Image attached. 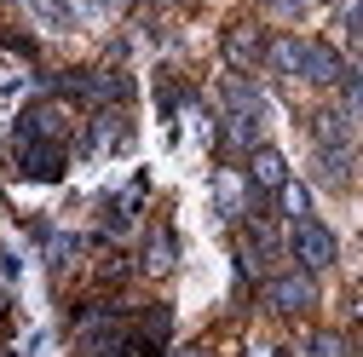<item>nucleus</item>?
Wrapping results in <instances>:
<instances>
[{
    "mask_svg": "<svg viewBox=\"0 0 363 357\" xmlns=\"http://www.w3.org/2000/svg\"><path fill=\"white\" fill-rule=\"evenodd\" d=\"M265 305L277 311V317H300V311H311V305H317L311 271H277V277L265 283Z\"/></svg>",
    "mask_w": 363,
    "mask_h": 357,
    "instance_id": "f257e3e1",
    "label": "nucleus"
},
{
    "mask_svg": "<svg viewBox=\"0 0 363 357\" xmlns=\"http://www.w3.org/2000/svg\"><path fill=\"white\" fill-rule=\"evenodd\" d=\"M289 242H294V259L306 265V271H329V265L340 259V242H335V231H329V225H317V219H300Z\"/></svg>",
    "mask_w": 363,
    "mask_h": 357,
    "instance_id": "f03ea898",
    "label": "nucleus"
},
{
    "mask_svg": "<svg viewBox=\"0 0 363 357\" xmlns=\"http://www.w3.org/2000/svg\"><path fill=\"white\" fill-rule=\"evenodd\" d=\"M300 81H311V86H340V75H346V64H340V52L329 47V40H306L300 47V69H294Z\"/></svg>",
    "mask_w": 363,
    "mask_h": 357,
    "instance_id": "7ed1b4c3",
    "label": "nucleus"
},
{
    "mask_svg": "<svg viewBox=\"0 0 363 357\" xmlns=\"http://www.w3.org/2000/svg\"><path fill=\"white\" fill-rule=\"evenodd\" d=\"M69 93H81L86 104H121V98H127V75H116V69H86V75H69Z\"/></svg>",
    "mask_w": 363,
    "mask_h": 357,
    "instance_id": "20e7f679",
    "label": "nucleus"
},
{
    "mask_svg": "<svg viewBox=\"0 0 363 357\" xmlns=\"http://www.w3.org/2000/svg\"><path fill=\"white\" fill-rule=\"evenodd\" d=\"M18 167H23L29 178H64V144L23 139V144H18Z\"/></svg>",
    "mask_w": 363,
    "mask_h": 357,
    "instance_id": "39448f33",
    "label": "nucleus"
},
{
    "mask_svg": "<svg viewBox=\"0 0 363 357\" xmlns=\"http://www.w3.org/2000/svg\"><path fill=\"white\" fill-rule=\"evenodd\" d=\"M23 139H47V144H64V110L58 104H35L18 115V144Z\"/></svg>",
    "mask_w": 363,
    "mask_h": 357,
    "instance_id": "423d86ee",
    "label": "nucleus"
},
{
    "mask_svg": "<svg viewBox=\"0 0 363 357\" xmlns=\"http://www.w3.org/2000/svg\"><path fill=\"white\" fill-rule=\"evenodd\" d=\"M248 185H254V191H283V185H289V162H283V150H271V144L248 150Z\"/></svg>",
    "mask_w": 363,
    "mask_h": 357,
    "instance_id": "0eeeda50",
    "label": "nucleus"
},
{
    "mask_svg": "<svg viewBox=\"0 0 363 357\" xmlns=\"http://www.w3.org/2000/svg\"><path fill=\"white\" fill-rule=\"evenodd\" d=\"M311 139H317V150H352V115L346 110H317Z\"/></svg>",
    "mask_w": 363,
    "mask_h": 357,
    "instance_id": "6e6552de",
    "label": "nucleus"
},
{
    "mask_svg": "<svg viewBox=\"0 0 363 357\" xmlns=\"http://www.w3.org/2000/svg\"><path fill=\"white\" fill-rule=\"evenodd\" d=\"M225 58H231V69H254V64L265 58L259 29H254V23H237L231 35H225Z\"/></svg>",
    "mask_w": 363,
    "mask_h": 357,
    "instance_id": "1a4fd4ad",
    "label": "nucleus"
},
{
    "mask_svg": "<svg viewBox=\"0 0 363 357\" xmlns=\"http://www.w3.org/2000/svg\"><path fill=\"white\" fill-rule=\"evenodd\" d=\"M173 259H179V242H173L167 225H156V237L145 242V271H150V277H167V271H173Z\"/></svg>",
    "mask_w": 363,
    "mask_h": 357,
    "instance_id": "9d476101",
    "label": "nucleus"
},
{
    "mask_svg": "<svg viewBox=\"0 0 363 357\" xmlns=\"http://www.w3.org/2000/svg\"><path fill=\"white\" fill-rule=\"evenodd\" d=\"M167 311L162 305H150V311H139V340H133V351H162L167 346Z\"/></svg>",
    "mask_w": 363,
    "mask_h": 357,
    "instance_id": "9b49d317",
    "label": "nucleus"
},
{
    "mask_svg": "<svg viewBox=\"0 0 363 357\" xmlns=\"http://www.w3.org/2000/svg\"><path fill=\"white\" fill-rule=\"evenodd\" d=\"M225 144L231 150H259V115H231L225 121Z\"/></svg>",
    "mask_w": 363,
    "mask_h": 357,
    "instance_id": "f8f14e48",
    "label": "nucleus"
},
{
    "mask_svg": "<svg viewBox=\"0 0 363 357\" xmlns=\"http://www.w3.org/2000/svg\"><path fill=\"white\" fill-rule=\"evenodd\" d=\"M225 104H231V115H265L259 86H248V81H231V86H225Z\"/></svg>",
    "mask_w": 363,
    "mask_h": 357,
    "instance_id": "ddd939ff",
    "label": "nucleus"
},
{
    "mask_svg": "<svg viewBox=\"0 0 363 357\" xmlns=\"http://www.w3.org/2000/svg\"><path fill=\"white\" fill-rule=\"evenodd\" d=\"M93 132H99V139H93V150H110V144H121V139H127V115H121V110H116V115L104 110V115L93 121Z\"/></svg>",
    "mask_w": 363,
    "mask_h": 357,
    "instance_id": "4468645a",
    "label": "nucleus"
},
{
    "mask_svg": "<svg viewBox=\"0 0 363 357\" xmlns=\"http://www.w3.org/2000/svg\"><path fill=\"white\" fill-rule=\"evenodd\" d=\"M242 185H248L242 173H219V185H213L219 191V213H231V219L242 213Z\"/></svg>",
    "mask_w": 363,
    "mask_h": 357,
    "instance_id": "2eb2a0df",
    "label": "nucleus"
},
{
    "mask_svg": "<svg viewBox=\"0 0 363 357\" xmlns=\"http://www.w3.org/2000/svg\"><path fill=\"white\" fill-rule=\"evenodd\" d=\"M317 167H323L329 185H346V173H352V150H317Z\"/></svg>",
    "mask_w": 363,
    "mask_h": 357,
    "instance_id": "dca6fc26",
    "label": "nucleus"
},
{
    "mask_svg": "<svg viewBox=\"0 0 363 357\" xmlns=\"http://www.w3.org/2000/svg\"><path fill=\"white\" fill-rule=\"evenodd\" d=\"M340 98H346V115H363V69L340 75Z\"/></svg>",
    "mask_w": 363,
    "mask_h": 357,
    "instance_id": "f3484780",
    "label": "nucleus"
},
{
    "mask_svg": "<svg viewBox=\"0 0 363 357\" xmlns=\"http://www.w3.org/2000/svg\"><path fill=\"white\" fill-rule=\"evenodd\" d=\"M29 6H35V18L40 23H52V29H64L75 12H69V0H29Z\"/></svg>",
    "mask_w": 363,
    "mask_h": 357,
    "instance_id": "a211bd4d",
    "label": "nucleus"
},
{
    "mask_svg": "<svg viewBox=\"0 0 363 357\" xmlns=\"http://www.w3.org/2000/svg\"><path fill=\"white\" fill-rule=\"evenodd\" d=\"M277 196H283V213H289V219H306V213H311V196H306L300 185H283Z\"/></svg>",
    "mask_w": 363,
    "mask_h": 357,
    "instance_id": "6ab92c4d",
    "label": "nucleus"
},
{
    "mask_svg": "<svg viewBox=\"0 0 363 357\" xmlns=\"http://www.w3.org/2000/svg\"><path fill=\"white\" fill-rule=\"evenodd\" d=\"M311 357H346V340H335V334H317V340H311Z\"/></svg>",
    "mask_w": 363,
    "mask_h": 357,
    "instance_id": "aec40b11",
    "label": "nucleus"
},
{
    "mask_svg": "<svg viewBox=\"0 0 363 357\" xmlns=\"http://www.w3.org/2000/svg\"><path fill=\"white\" fill-rule=\"evenodd\" d=\"M69 254H75V237H52V242H47V259H52V265H64Z\"/></svg>",
    "mask_w": 363,
    "mask_h": 357,
    "instance_id": "412c9836",
    "label": "nucleus"
},
{
    "mask_svg": "<svg viewBox=\"0 0 363 357\" xmlns=\"http://www.w3.org/2000/svg\"><path fill=\"white\" fill-rule=\"evenodd\" d=\"M346 23H352V29L363 35V0H352V6H346Z\"/></svg>",
    "mask_w": 363,
    "mask_h": 357,
    "instance_id": "4be33fe9",
    "label": "nucleus"
},
{
    "mask_svg": "<svg viewBox=\"0 0 363 357\" xmlns=\"http://www.w3.org/2000/svg\"><path fill=\"white\" fill-rule=\"evenodd\" d=\"M121 6H133V0H104V12H121Z\"/></svg>",
    "mask_w": 363,
    "mask_h": 357,
    "instance_id": "5701e85b",
    "label": "nucleus"
},
{
    "mask_svg": "<svg viewBox=\"0 0 363 357\" xmlns=\"http://www.w3.org/2000/svg\"><path fill=\"white\" fill-rule=\"evenodd\" d=\"M352 311H357V317H363V300H357V305H352Z\"/></svg>",
    "mask_w": 363,
    "mask_h": 357,
    "instance_id": "b1692460",
    "label": "nucleus"
},
{
    "mask_svg": "<svg viewBox=\"0 0 363 357\" xmlns=\"http://www.w3.org/2000/svg\"><path fill=\"white\" fill-rule=\"evenodd\" d=\"M99 357H121V351H99Z\"/></svg>",
    "mask_w": 363,
    "mask_h": 357,
    "instance_id": "393cba45",
    "label": "nucleus"
}]
</instances>
